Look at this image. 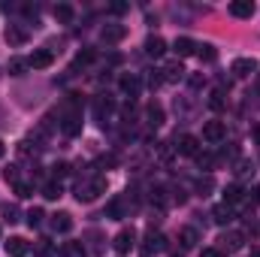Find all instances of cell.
Here are the masks:
<instances>
[{
	"label": "cell",
	"mask_w": 260,
	"mask_h": 257,
	"mask_svg": "<svg viewBox=\"0 0 260 257\" xmlns=\"http://www.w3.org/2000/svg\"><path fill=\"white\" fill-rule=\"evenodd\" d=\"M61 130H64V136H79L82 133V100L76 94L67 100V109L61 115Z\"/></svg>",
	"instance_id": "obj_1"
},
{
	"label": "cell",
	"mask_w": 260,
	"mask_h": 257,
	"mask_svg": "<svg viewBox=\"0 0 260 257\" xmlns=\"http://www.w3.org/2000/svg\"><path fill=\"white\" fill-rule=\"evenodd\" d=\"M103 191H106V179L103 176H91V179H82L76 185V200L79 203H94Z\"/></svg>",
	"instance_id": "obj_2"
},
{
	"label": "cell",
	"mask_w": 260,
	"mask_h": 257,
	"mask_svg": "<svg viewBox=\"0 0 260 257\" xmlns=\"http://www.w3.org/2000/svg\"><path fill=\"white\" fill-rule=\"evenodd\" d=\"M164 248H167V236L151 230V233L142 239V248H139V251H142V257H154V254H160Z\"/></svg>",
	"instance_id": "obj_3"
},
{
	"label": "cell",
	"mask_w": 260,
	"mask_h": 257,
	"mask_svg": "<svg viewBox=\"0 0 260 257\" xmlns=\"http://www.w3.org/2000/svg\"><path fill=\"white\" fill-rule=\"evenodd\" d=\"M176 151H179L182 157H197V154H200V139L191 136V133L176 136Z\"/></svg>",
	"instance_id": "obj_4"
},
{
	"label": "cell",
	"mask_w": 260,
	"mask_h": 257,
	"mask_svg": "<svg viewBox=\"0 0 260 257\" xmlns=\"http://www.w3.org/2000/svg\"><path fill=\"white\" fill-rule=\"evenodd\" d=\"M133 245H136V230H133V227H124V230L112 239V248H115L118 254H127Z\"/></svg>",
	"instance_id": "obj_5"
},
{
	"label": "cell",
	"mask_w": 260,
	"mask_h": 257,
	"mask_svg": "<svg viewBox=\"0 0 260 257\" xmlns=\"http://www.w3.org/2000/svg\"><path fill=\"white\" fill-rule=\"evenodd\" d=\"M218 242L224 245V251H239V248H245V233H239V230H224Z\"/></svg>",
	"instance_id": "obj_6"
},
{
	"label": "cell",
	"mask_w": 260,
	"mask_h": 257,
	"mask_svg": "<svg viewBox=\"0 0 260 257\" xmlns=\"http://www.w3.org/2000/svg\"><path fill=\"white\" fill-rule=\"evenodd\" d=\"M127 37V27L124 24H106L103 30H100V40L106 43V46H115V43H121Z\"/></svg>",
	"instance_id": "obj_7"
},
{
	"label": "cell",
	"mask_w": 260,
	"mask_h": 257,
	"mask_svg": "<svg viewBox=\"0 0 260 257\" xmlns=\"http://www.w3.org/2000/svg\"><path fill=\"white\" fill-rule=\"evenodd\" d=\"M224 136H227L224 121H206V124H203V139H206V142H221Z\"/></svg>",
	"instance_id": "obj_8"
},
{
	"label": "cell",
	"mask_w": 260,
	"mask_h": 257,
	"mask_svg": "<svg viewBox=\"0 0 260 257\" xmlns=\"http://www.w3.org/2000/svg\"><path fill=\"white\" fill-rule=\"evenodd\" d=\"M233 218H236V212H233V206H227V203H218V206L212 209V221H215L218 227H227Z\"/></svg>",
	"instance_id": "obj_9"
},
{
	"label": "cell",
	"mask_w": 260,
	"mask_h": 257,
	"mask_svg": "<svg viewBox=\"0 0 260 257\" xmlns=\"http://www.w3.org/2000/svg\"><path fill=\"white\" fill-rule=\"evenodd\" d=\"M52 61H55V52H52V49H37V52L27 58V64L34 67V70H46V67H52Z\"/></svg>",
	"instance_id": "obj_10"
},
{
	"label": "cell",
	"mask_w": 260,
	"mask_h": 257,
	"mask_svg": "<svg viewBox=\"0 0 260 257\" xmlns=\"http://www.w3.org/2000/svg\"><path fill=\"white\" fill-rule=\"evenodd\" d=\"M118 88H121V91L127 94L130 100H133V97L139 94V88H142V82H139V76H136V73H124V76L118 79Z\"/></svg>",
	"instance_id": "obj_11"
},
{
	"label": "cell",
	"mask_w": 260,
	"mask_h": 257,
	"mask_svg": "<svg viewBox=\"0 0 260 257\" xmlns=\"http://www.w3.org/2000/svg\"><path fill=\"white\" fill-rule=\"evenodd\" d=\"M3 245H6V254H9V257H24L27 251H30L27 239H21V236H9Z\"/></svg>",
	"instance_id": "obj_12"
},
{
	"label": "cell",
	"mask_w": 260,
	"mask_h": 257,
	"mask_svg": "<svg viewBox=\"0 0 260 257\" xmlns=\"http://www.w3.org/2000/svg\"><path fill=\"white\" fill-rule=\"evenodd\" d=\"M112 109H115V103H112L109 97H97V100H94V115H97L100 124H106V118L112 115Z\"/></svg>",
	"instance_id": "obj_13"
},
{
	"label": "cell",
	"mask_w": 260,
	"mask_h": 257,
	"mask_svg": "<svg viewBox=\"0 0 260 257\" xmlns=\"http://www.w3.org/2000/svg\"><path fill=\"white\" fill-rule=\"evenodd\" d=\"M230 15L233 18H251L254 15V3L251 0H233L230 3Z\"/></svg>",
	"instance_id": "obj_14"
},
{
	"label": "cell",
	"mask_w": 260,
	"mask_h": 257,
	"mask_svg": "<svg viewBox=\"0 0 260 257\" xmlns=\"http://www.w3.org/2000/svg\"><path fill=\"white\" fill-rule=\"evenodd\" d=\"M233 73H236L239 79H245V76L257 73V61H254V58H236V61H233Z\"/></svg>",
	"instance_id": "obj_15"
},
{
	"label": "cell",
	"mask_w": 260,
	"mask_h": 257,
	"mask_svg": "<svg viewBox=\"0 0 260 257\" xmlns=\"http://www.w3.org/2000/svg\"><path fill=\"white\" fill-rule=\"evenodd\" d=\"M173 52L179 55V58H188V55H197V43L191 37H179L176 43H173Z\"/></svg>",
	"instance_id": "obj_16"
},
{
	"label": "cell",
	"mask_w": 260,
	"mask_h": 257,
	"mask_svg": "<svg viewBox=\"0 0 260 257\" xmlns=\"http://www.w3.org/2000/svg\"><path fill=\"white\" fill-rule=\"evenodd\" d=\"M160 79L164 82H182L185 79V67L179 64V61H173V64H167L160 70Z\"/></svg>",
	"instance_id": "obj_17"
},
{
	"label": "cell",
	"mask_w": 260,
	"mask_h": 257,
	"mask_svg": "<svg viewBox=\"0 0 260 257\" xmlns=\"http://www.w3.org/2000/svg\"><path fill=\"white\" fill-rule=\"evenodd\" d=\"M145 121H148V127H160V124H164V106L148 103V106H145Z\"/></svg>",
	"instance_id": "obj_18"
},
{
	"label": "cell",
	"mask_w": 260,
	"mask_h": 257,
	"mask_svg": "<svg viewBox=\"0 0 260 257\" xmlns=\"http://www.w3.org/2000/svg\"><path fill=\"white\" fill-rule=\"evenodd\" d=\"M124 212H127V206H124V200H121V197H112V200L106 203V218L118 221V218H124Z\"/></svg>",
	"instance_id": "obj_19"
},
{
	"label": "cell",
	"mask_w": 260,
	"mask_h": 257,
	"mask_svg": "<svg viewBox=\"0 0 260 257\" xmlns=\"http://www.w3.org/2000/svg\"><path fill=\"white\" fill-rule=\"evenodd\" d=\"M164 52H167V43H164L160 37H148V40H145V55H148V58H160Z\"/></svg>",
	"instance_id": "obj_20"
},
{
	"label": "cell",
	"mask_w": 260,
	"mask_h": 257,
	"mask_svg": "<svg viewBox=\"0 0 260 257\" xmlns=\"http://www.w3.org/2000/svg\"><path fill=\"white\" fill-rule=\"evenodd\" d=\"M6 43H9V46H24V43H27V30L9 24V27H6Z\"/></svg>",
	"instance_id": "obj_21"
},
{
	"label": "cell",
	"mask_w": 260,
	"mask_h": 257,
	"mask_svg": "<svg viewBox=\"0 0 260 257\" xmlns=\"http://www.w3.org/2000/svg\"><path fill=\"white\" fill-rule=\"evenodd\" d=\"M52 12H55V21H58V24H70V21H73V15H76L70 3H58Z\"/></svg>",
	"instance_id": "obj_22"
},
{
	"label": "cell",
	"mask_w": 260,
	"mask_h": 257,
	"mask_svg": "<svg viewBox=\"0 0 260 257\" xmlns=\"http://www.w3.org/2000/svg\"><path fill=\"white\" fill-rule=\"evenodd\" d=\"M52 227H55L58 233H70V230H73V218H70L67 212H58V215H52Z\"/></svg>",
	"instance_id": "obj_23"
},
{
	"label": "cell",
	"mask_w": 260,
	"mask_h": 257,
	"mask_svg": "<svg viewBox=\"0 0 260 257\" xmlns=\"http://www.w3.org/2000/svg\"><path fill=\"white\" fill-rule=\"evenodd\" d=\"M179 242H182V248H194L197 242H200V236H197L194 227H182L179 230Z\"/></svg>",
	"instance_id": "obj_24"
},
{
	"label": "cell",
	"mask_w": 260,
	"mask_h": 257,
	"mask_svg": "<svg viewBox=\"0 0 260 257\" xmlns=\"http://www.w3.org/2000/svg\"><path fill=\"white\" fill-rule=\"evenodd\" d=\"M61 257H88L82 242H64L61 245Z\"/></svg>",
	"instance_id": "obj_25"
},
{
	"label": "cell",
	"mask_w": 260,
	"mask_h": 257,
	"mask_svg": "<svg viewBox=\"0 0 260 257\" xmlns=\"http://www.w3.org/2000/svg\"><path fill=\"white\" fill-rule=\"evenodd\" d=\"M61 194H64V185H61V182H55V179L43 185V197H46V200H58Z\"/></svg>",
	"instance_id": "obj_26"
},
{
	"label": "cell",
	"mask_w": 260,
	"mask_h": 257,
	"mask_svg": "<svg viewBox=\"0 0 260 257\" xmlns=\"http://www.w3.org/2000/svg\"><path fill=\"white\" fill-rule=\"evenodd\" d=\"M242 188H239V185H227V188H224V203H227V206H236V203H239V200H242Z\"/></svg>",
	"instance_id": "obj_27"
},
{
	"label": "cell",
	"mask_w": 260,
	"mask_h": 257,
	"mask_svg": "<svg viewBox=\"0 0 260 257\" xmlns=\"http://www.w3.org/2000/svg\"><path fill=\"white\" fill-rule=\"evenodd\" d=\"M194 188H197L200 197H209V191L215 188V179H212V176H200V179L194 182Z\"/></svg>",
	"instance_id": "obj_28"
},
{
	"label": "cell",
	"mask_w": 260,
	"mask_h": 257,
	"mask_svg": "<svg viewBox=\"0 0 260 257\" xmlns=\"http://www.w3.org/2000/svg\"><path fill=\"white\" fill-rule=\"evenodd\" d=\"M34 254H37V257H52V254H55V248H52V242H49V239H37Z\"/></svg>",
	"instance_id": "obj_29"
},
{
	"label": "cell",
	"mask_w": 260,
	"mask_h": 257,
	"mask_svg": "<svg viewBox=\"0 0 260 257\" xmlns=\"http://www.w3.org/2000/svg\"><path fill=\"white\" fill-rule=\"evenodd\" d=\"M197 55H200V61H215L218 58V52H215V46H209V43H203V46H197Z\"/></svg>",
	"instance_id": "obj_30"
},
{
	"label": "cell",
	"mask_w": 260,
	"mask_h": 257,
	"mask_svg": "<svg viewBox=\"0 0 260 257\" xmlns=\"http://www.w3.org/2000/svg\"><path fill=\"white\" fill-rule=\"evenodd\" d=\"M43 218H46V215H43V209H30V212L24 215L27 227H40V224H43Z\"/></svg>",
	"instance_id": "obj_31"
},
{
	"label": "cell",
	"mask_w": 260,
	"mask_h": 257,
	"mask_svg": "<svg viewBox=\"0 0 260 257\" xmlns=\"http://www.w3.org/2000/svg\"><path fill=\"white\" fill-rule=\"evenodd\" d=\"M27 61H24V58H12V61H9V73H12V76H24V70H27Z\"/></svg>",
	"instance_id": "obj_32"
},
{
	"label": "cell",
	"mask_w": 260,
	"mask_h": 257,
	"mask_svg": "<svg viewBox=\"0 0 260 257\" xmlns=\"http://www.w3.org/2000/svg\"><path fill=\"white\" fill-rule=\"evenodd\" d=\"M12 188H15V197H21V200L34 197V185H27V182H18V185H12Z\"/></svg>",
	"instance_id": "obj_33"
},
{
	"label": "cell",
	"mask_w": 260,
	"mask_h": 257,
	"mask_svg": "<svg viewBox=\"0 0 260 257\" xmlns=\"http://www.w3.org/2000/svg\"><path fill=\"white\" fill-rule=\"evenodd\" d=\"M97 61V52L94 49H85V52H79V58H76V64H94Z\"/></svg>",
	"instance_id": "obj_34"
},
{
	"label": "cell",
	"mask_w": 260,
	"mask_h": 257,
	"mask_svg": "<svg viewBox=\"0 0 260 257\" xmlns=\"http://www.w3.org/2000/svg\"><path fill=\"white\" fill-rule=\"evenodd\" d=\"M209 106H212L215 112H221V109H224V94H221V91H212V97H209Z\"/></svg>",
	"instance_id": "obj_35"
},
{
	"label": "cell",
	"mask_w": 260,
	"mask_h": 257,
	"mask_svg": "<svg viewBox=\"0 0 260 257\" xmlns=\"http://www.w3.org/2000/svg\"><path fill=\"white\" fill-rule=\"evenodd\" d=\"M197 164H200V170H212L215 167V154H197Z\"/></svg>",
	"instance_id": "obj_36"
},
{
	"label": "cell",
	"mask_w": 260,
	"mask_h": 257,
	"mask_svg": "<svg viewBox=\"0 0 260 257\" xmlns=\"http://www.w3.org/2000/svg\"><path fill=\"white\" fill-rule=\"evenodd\" d=\"M3 218H6L9 224L18 221V206H15V203H6V206H3Z\"/></svg>",
	"instance_id": "obj_37"
},
{
	"label": "cell",
	"mask_w": 260,
	"mask_h": 257,
	"mask_svg": "<svg viewBox=\"0 0 260 257\" xmlns=\"http://www.w3.org/2000/svg\"><path fill=\"white\" fill-rule=\"evenodd\" d=\"M67 173H70V167H67V164H55V167H52V176H55V182L67 179Z\"/></svg>",
	"instance_id": "obj_38"
},
{
	"label": "cell",
	"mask_w": 260,
	"mask_h": 257,
	"mask_svg": "<svg viewBox=\"0 0 260 257\" xmlns=\"http://www.w3.org/2000/svg\"><path fill=\"white\" fill-rule=\"evenodd\" d=\"M3 179H6V182H12V185H18V167H9V170L3 173Z\"/></svg>",
	"instance_id": "obj_39"
},
{
	"label": "cell",
	"mask_w": 260,
	"mask_h": 257,
	"mask_svg": "<svg viewBox=\"0 0 260 257\" xmlns=\"http://www.w3.org/2000/svg\"><path fill=\"white\" fill-rule=\"evenodd\" d=\"M157 85H164V79H160V73H157V70H154V73H151V76H148V88H151V91H154V88H157Z\"/></svg>",
	"instance_id": "obj_40"
},
{
	"label": "cell",
	"mask_w": 260,
	"mask_h": 257,
	"mask_svg": "<svg viewBox=\"0 0 260 257\" xmlns=\"http://www.w3.org/2000/svg\"><path fill=\"white\" fill-rule=\"evenodd\" d=\"M200 257H227V251H221V248H203Z\"/></svg>",
	"instance_id": "obj_41"
},
{
	"label": "cell",
	"mask_w": 260,
	"mask_h": 257,
	"mask_svg": "<svg viewBox=\"0 0 260 257\" xmlns=\"http://www.w3.org/2000/svg\"><path fill=\"white\" fill-rule=\"evenodd\" d=\"M245 173H251V164L248 160H239L236 164V176H245Z\"/></svg>",
	"instance_id": "obj_42"
},
{
	"label": "cell",
	"mask_w": 260,
	"mask_h": 257,
	"mask_svg": "<svg viewBox=\"0 0 260 257\" xmlns=\"http://www.w3.org/2000/svg\"><path fill=\"white\" fill-rule=\"evenodd\" d=\"M248 194H251V206H260V185H254Z\"/></svg>",
	"instance_id": "obj_43"
},
{
	"label": "cell",
	"mask_w": 260,
	"mask_h": 257,
	"mask_svg": "<svg viewBox=\"0 0 260 257\" xmlns=\"http://www.w3.org/2000/svg\"><path fill=\"white\" fill-rule=\"evenodd\" d=\"M118 160H115V154H106V157H100V167H115Z\"/></svg>",
	"instance_id": "obj_44"
},
{
	"label": "cell",
	"mask_w": 260,
	"mask_h": 257,
	"mask_svg": "<svg viewBox=\"0 0 260 257\" xmlns=\"http://www.w3.org/2000/svg\"><path fill=\"white\" fill-rule=\"evenodd\" d=\"M124 9H127V3H112V6H109V12H115V15H121Z\"/></svg>",
	"instance_id": "obj_45"
},
{
	"label": "cell",
	"mask_w": 260,
	"mask_h": 257,
	"mask_svg": "<svg viewBox=\"0 0 260 257\" xmlns=\"http://www.w3.org/2000/svg\"><path fill=\"white\" fill-rule=\"evenodd\" d=\"M254 91H257V94H260V70H257V73H254Z\"/></svg>",
	"instance_id": "obj_46"
},
{
	"label": "cell",
	"mask_w": 260,
	"mask_h": 257,
	"mask_svg": "<svg viewBox=\"0 0 260 257\" xmlns=\"http://www.w3.org/2000/svg\"><path fill=\"white\" fill-rule=\"evenodd\" d=\"M3 154H6V145H3V139H0V157H3Z\"/></svg>",
	"instance_id": "obj_47"
},
{
	"label": "cell",
	"mask_w": 260,
	"mask_h": 257,
	"mask_svg": "<svg viewBox=\"0 0 260 257\" xmlns=\"http://www.w3.org/2000/svg\"><path fill=\"white\" fill-rule=\"evenodd\" d=\"M254 139H257V145H260V127H257V130H254Z\"/></svg>",
	"instance_id": "obj_48"
},
{
	"label": "cell",
	"mask_w": 260,
	"mask_h": 257,
	"mask_svg": "<svg viewBox=\"0 0 260 257\" xmlns=\"http://www.w3.org/2000/svg\"><path fill=\"white\" fill-rule=\"evenodd\" d=\"M251 257H260V248H254V251H251Z\"/></svg>",
	"instance_id": "obj_49"
}]
</instances>
